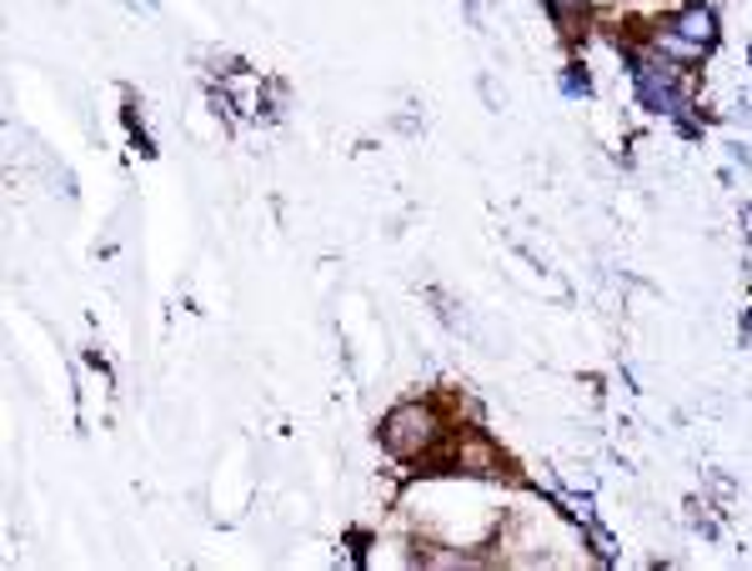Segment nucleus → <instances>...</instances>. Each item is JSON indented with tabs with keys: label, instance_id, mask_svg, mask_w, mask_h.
<instances>
[{
	"label": "nucleus",
	"instance_id": "nucleus-1",
	"mask_svg": "<svg viewBox=\"0 0 752 571\" xmlns=\"http://www.w3.org/2000/svg\"><path fill=\"white\" fill-rule=\"evenodd\" d=\"M622 65H627V81H633V96L647 116H692L698 110V96H692V81H687V65H677L672 55H663L657 45L633 41L622 45Z\"/></svg>",
	"mask_w": 752,
	"mask_h": 571
},
{
	"label": "nucleus",
	"instance_id": "nucleus-2",
	"mask_svg": "<svg viewBox=\"0 0 752 571\" xmlns=\"http://www.w3.org/2000/svg\"><path fill=\"white\" fill-rule=\"evenodd\" d=\"M452 432H457V421L447 416V406L436 396H422V401H396L382 416V426H377V442H382V452L392 462L432 466V456L447 446Z\"/></svg>",
	"mask_w": 752,
	"mask_h": 571
},
{
	"label": "nucleus",
	"instance_id": "nucleus-3",
	"mask_svg": "<svg viewBox=\"0 0 752 571\" xmlns=\"http://www.w3.org/2000/svg\"><path fill=\"white\" fill-rule=\"evenodd\" d=\"M647 45H657L663 55H672L677 65H702L712 51H718L722 41V21H718V6L712 0H687V6H677L667 21H657L653 31L643 35Z\"/></svg>",
	"mask_w": 752,
	"mask_h": 571
},
{
	"label": "nucleus",
	"instance_id": "nucleus-4",
	"mask_svg": "<svg viewBox=\"0 0 752 571\" xmlns=\"http://www.w3.org/2000/svg\"><path fill=\"white\" fill-rule=\"evenodd\" d=\"M542 11H547V21H552L557 31L568 35V41L587 35V15H592L587 0H542Z\"/></svg>",
	"mask_w": 752,
	"mask_h": 571
},
{
	"label": "nucleus",
	"instance_id": "nucleus-5",
	"mask_svg": "<svg viewBox=\"0 0 752 571\" xmlns=\"http://www.w3.org/2000/svg\"><path fill=\"white\" fill-rule=\"evenodd\" d=\"M557 86H562V96H568V101H592V91H597V86H592V71L582 61L562 65V71H557Z\"/></svg>",
	"mask_w": 752,
	"mask_h": 571
},
{
	"label": "nucleus",
	"instance_id": "nucleus-6",
	"mask_svg": "<svg viewBox=\"0 0 752 571\" xmlns=\"http://www.w3.org/2000/svg\"><path fill=\"white\" fill-rule=\"evenodd\" d=\"M728 161L742 166V171H752V146H748V140H732V146H728Z\"/></svg>",
	"mask_w": 752,
	"mask_h": 571
},
{
	"label": "nucleus",
	"instance_id": "nucleus-7",
	"mask_svg": "<svg viewBox=\"0 0 752 571\" xmlns=\"http://www.w3.org/2000/svg\"><path fill=\"white\" fill-rule=\"evenodd\" d=\"M738 336H742V346H752V306H748V316H742V326H738Z\"/></svg>",
	"mask_w": 752,
	"mask_h": 571
}]
</instances>
